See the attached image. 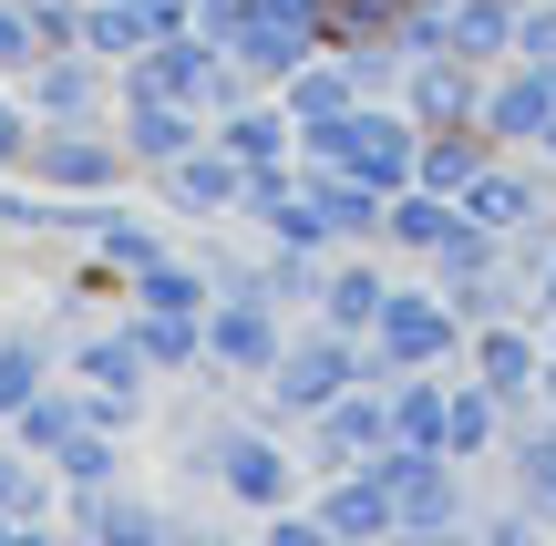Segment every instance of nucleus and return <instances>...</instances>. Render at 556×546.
I'll use <instances>...</instances> for the list:
<instances>
[{"mask_svg": "<svg viewBox=\"0 0 556 546\" xmlns=\"http://www.w3.org/2000/svg\"><path fill=\"white\" fill-rule=\"evenodd\" d=\"M351 382H371V341H361V330H330V320H299L289 351H278V371L258 382V412L299 433L309 412H330Z\"/></svg>", "mask_w": 556, "mask_h": 546, "instance_id": "obj_1", "label": "nucleus"}, {"mask_svg": "<svg viewBox=\"0 0 556 546\" xmlns=\"http://www.w3.org/2000/svg\"><path fill=\"white\" fill-rule=\"evenodd\" d=\"M361 341H371V382H392V371H454L464 361V309L433 279H392V300H381V320Z\"/></svg>", "mask_w": 556, "mask_h": 546, "instance_id": "obj_2", "label": "nucleus"}, {"mask_svg": "<svg viewBox=\"0 0 556 546\" xmlns=\"http://www.w3.org/2000/svg\"><path fill=\"white\" fill-rule=\"evenodd\" d=\"M299 485H309V465H299L289 423H268V412H227V423H217V495L238 516L299 506Z\"/></svg>", "mask_w": 556, "mask_h": 546, "instance_id": "obj_3", "label": "nucleus"}, {"mask_svg": "<svg viewBox=\"0 0 556 546\" xmlns=\"http://www.w3.org/2000/svg\"><path fill=\"white\" fill-rule=\"evenodd\" d=\"M289 309L268 300V289H217L206 300V371L197 382H217V392H258L268 371H278V351H289Z\"/></svg>", "mask_w": 556, "mask_h": 546, "instance_id": "obj_4", "label": "nucleus"}, {"mask_svg": "<svg viewBox=\"0 0 556 546\" xmlns=\"http://www.w3.org/2000/svg\"><path fill=\"white\" fill-rule=\"evenodd\" d=\"M21 176H31L41 196H124V186H135V155H124L114 114H93V124H41Z\"/></svg>", "mask_w": 556, "mask_h": 546, "instance_id": "obj_5", "label": "nucleus"}, {"mask_svg": "<svg viewBox=\"0 0 556 546\" xmlns=\"http://www.w3.org/2000/svg\"><path fill=\"white\" fill-rule=\"evenodd\" d=\"M144 186L165 196V217H197V227H248V196H258V165H248V155H227V144L206 135V144H186L176 165H155Z\"/></svg>", "mask_w": 556, "mask_h": 546, "instance_id": "obj_6", "label": "nucleus"}, {"mask_svg": "<svg viewBox=\"0 0 556 546\" xmlns=\"http://www.w3.org/2000/svg\"><path fill=\"white\" fill-rule=\"evenodd\" d=\"M464 371L484 392H505V412H536V382H546V320L536 309H495V320L464 330Z\"/></svg>", "mask_w": 556, "mask_h": 546, "instance_id": "obj_7", "label": "nucleus"}, {"mask_svg": "<svg viewBox=\"0 0 556 546\" xmlns=\"http://www.w3.org/2000/svg\"><path fill=\"white\" fill-rule=\"evenodd\" d=\"M381 444H392V403H381V382H351L330 412L299 423V465H309V485H319V474H340V465H371Z\"/></svg>", "mask_w": 556, "mask_h": 546, "instance_id": "obj_8", "label": "nucleus"}, {"mask_svg": "<svg viewBox=\"0 0 556 546\" xmlns=\"http://www.w3.org/2000/svg\"><path fill=\"white\" fill-rule=\"evenodd\" d=\"M309 506H319V526H330V546H381V536H402V495H392V474H381V465L319 474Z\"/></svg>", "mask_w": 556, "mask_h": 546, "instance_id": "obj_9", "label": "nucleus"}, {"mask_svg": "<svg viewBox=\"0 0 556 546\" xmlns=\"http://www.w3.org/2000/svg\"><path fill=\"white\" fill-rule=\"evenodd\" d=\"M464 217L495 227V238H526L536 217H556V176H546L536 155H516V144H505V155L484 165L475 186H464Z\"/></svg>", "mask_w": 556, "mask_h": 546, "instance_id": "obj_10", "label": "nucleus"}, {"mask_svg": "<svg viewBox=\"0 0 556 546\" xmlns=\"http://www.w3.org/2000/svg\"><path fill=\"white\" fill-rule=\"evenodd\" d=\"M484 135L516 144V155H536L556 135V73L546 62H495V73H484Z\"/></svg>", "mask_w": 556, "mask_h": 546, "instance_id": "obj_11", "label": "nucleus"}, {"mask_svg": "<svg viewBox=\"0 0 556 546\" xmlns=\"http://www.w3.org/2000/svg\"><path fill=\"white\" fill-rule=\"evenodd\" d=\"M217 41H227V52H238L248 73H258L268 93H278V82H289L299 62L319 52V21H299V11H268V0H238V11H227V31H217Z\"/></svg>", "mask_w": 556, "mask_h": 546, "instance_id": "obj_12", "label": "nucleus"}, {"mask_svg": "<svg viewBox=\"0 0 556 546\" xmlns=\"http://www.w3.org/2000/svg\"><path fill=\"white\" fill-rule=\"evenodd\" d=\"M21 93H31L41 124H93V114H114V62H93V52H41L31 73H21Z\"/></svg>", "mask_w": 556, "mask_h": 546, "instance_id": "obj_13", "label": "nucleus"}, {"mask_svg": "<svg viewBox=\"0 0 556 546\" xmlns=\"http://www.w3.org/2000/svg\"><path fill=\"white\" fill-rule=\"evenodd\" d=\"M114 135H124V155H135V176H155V165H176L186 144H206L217 124H206L197 103H176V93H124L114 103Z\"/></svg>", "mask_w": 556, "mask_h": 546, "instance_id": "obj_14", "label": "nucleus"}, {"mask_svg": "<svg viewBox=\"0 0 556 546\" xmlns=\"http://www.w3.org/2000/svg\"><path fill=\"white\" fill-rule=\"evenodd\" d=\"M484 73H495V62L413 52V73H402V103H413V124H484Z\"/></svg>", "mask_w": 556, "mask_h": 546, "instance_id": "obj_15", "label": "nucleus"}, {"mask_svg": "<svg viewBox=\"0 0 556 546\" xmlns=\"http://www.w3.org/2000/svg\"><path fill=\"white\" fill-rule=\"evenodd\" d=\"M62 526H73V536H103V546H155V536H176V516H165L155 495H135V474H124V485L62 495Z\"/></svg>", "mask_w": 556, "mask_h": 546, "instance_id": "obj_16", "label": "nucleus"}, {"mask_svg": "<svg viewBox=\"0 0 556 546\" xmlns=\"http://www.w3.org/2000/svg\"><path fill=\"white\" fill-rule=\"evenodd\" d=\"M454 227H464V196H443V186H392V196H381V258H433V247L443 238H454Z\"/></svg>", "mask_w": 556, "mask_h": 546, "instance_id": "obj_17", "label": "nucleus"}, {"mask_svg": "<svg viewBox=\"0 0 556 546\" xmlns=\"http://www.w3.org/2000/svg\"><path fill=\"white\" fill-rule=\"evenodd\" d=\"M505 485H516V506L536 516V526H556V412L536 403V412H516V433H505Z\"/></svg>", "mask_w": 556, "mask_h": 546, "instance_id": "obj_18", "label": "nucleus"}, {"mask_svg": "<svg viewBox=\"0 0 556 546\" xmlns=\"http://www.w3.org/2000/svg\"><path fill=\"white\" fill-rule=\"evenodd\" d=\"M381 300H392V268H381V247H330V279H319V309H309V320H330V330H371Z\"/></svg>", "mask_w": 556, "mask_h": 546, "instance_id": "obj_19", "label": "nucleus"}, {"mask_svg": "<svg viewBox=\"0 0 556 546\" xmlns=\"http://www.w3.org/2000/svg\"><path fill=\"white\" fill-rule=\"evenodd\" d=\"M505 433H516V412H505V392H484L475 371L454 361V403H443V454L454 465H495Z\"/></svg>", "mask_w": 556, "mask_h": 546, "instance_id": "obj_20", "label": "nucleus"}, {"mask_svg": "<svg viewBox=\"0 0 556 546\" xmlns=\"http://www.w3.org/2000/svg\"><path fill=\"white\" fill-rule=\"evenodd\" d=\"M62 351H73V330H62V320H21V330H0V423H11V412L31 403L41 382H62Z\"/></svg>", "mask_w": 556, "mask_h": 546, "instance_id": "obj_21", "label": "nucleus"}, {"mask_svg": "<svg viewBox=\"0 0 556 546\" xmlns=\"http://www.w3.org/2000/svg\"><path fill=\"white\" fill-rule=\"evenodd\" d=\"M165 247H176V238H165L155 217H135L124 196H93V227H83V258H93V268H114V279H135V268H155Z\"/></svg>", "mask_w": 556, "mask_h": 546, "instance_id": "obj_22", "label": "nucleus"}, {"mask_svg": "<svg viewBox=\"0 0 556 546\" xmlns=\"http://www.w3.org/2000/svg\"><path fill=\"white\" fill-rule=\"evenodd\" d=\"M278 103H289V124H299V135H309V124H340V114L361 103V73H351V62L330 52V41H319V52L299 62L289 82H278Z\"/></svg>", "mask_w": 556, "mask_h": 546, "instance_id": "obj_23", "label": "nucleus"}, {"mask_svg": "<svg viewBox=\"0 0 556 546\" xmlns=\"http://www.w3.org/2000/svg\"><path fill=\"white\" fill-rule=\"evenodd\" d=\"M217 144H227V155H248V165H289L299 155V124H289V103H278V93H248V103H227V114H217Z\"/></svg>", "mask_w": 556, "mask_h": 546, "instance_id": "obj_24", "label": "nucleus"}, {"mask_svg": "<svg viewBox=\"0 0 556 546\" xmlns=\"http://www.w3.org/2000/svg\"><path fill=\"white\" fill-rule=\"evenodd\" d=\"M495 155H505V144L484 135V124H422V165H413V176L443 186V196H464V186H475Z\"/></svg>", "mask_w": 556, "mask_h": 546, "instance_id": "obj_25", "label": "nucleus"}, {"mask_svg": "<svg viewBox=\"0 0 556 546\" xmlns=\"http://www.w3.org/2000/svg\"><path fill=\"white\" fill-rule=\"evenodd\" d=\"M516 11H526V0H454V11H443V52L516 62Z\"/></svg>", "mask_w": 556, "mask_h": 546, "instance_id": "obj_26", "label": "nucleus"}, {"mask_svg": "<svg viewBox=\"0 0 556 546\" xmlns=\"http://www.w3.org/2000/svg\"><path fill=\"white\" fill-rule=\"evenodd\" d=\"M381 403H392V444H443L454 371H392V382H381Z\"/></svg>", "mask_w": 556, "mask_h": 546, "instance_id": "obj_27", "label": "nucleus"}, {"mask_svg": "<svg viewBox=\"0 0 556 546\" xmlns=\"http://www.w3.org/2000/svg\"><path fill=\"white\" fill-rule=\"evenodd\" d=\"M52 474H62V495H93V485H124V474H135V433H103V423H83L73 444L52 454Z\"/></svg>", "mask_w": 556, "mask_h": 546, "instance_id": "obj_28", "label": "nucleus"}, {"mask_svg": "<svg viewBox=\"0 0 556 546\" xmlns=\"http://www.w3.org/2000/svg\"><path fill=\"white\" fill-rule=\"evenodd\" d=\"M124 300H135V309H206V300H217V279H206L197 247H165L155 268H135V279H124Z\"/></svg>", "mask_w": 556, "mask_h": 546, "instance_id": "obj_29", "label": "nucleus"}, {"mask_svg": "<svg viewBox=\"0 0 556 546\" xmlns=\"http://www.w3.org/2000/svg\"><path fill=\"white\" fill-rule=\"evenodd\" d=\"M31 135H41L31 93H21V73H0V176H21V155H31Z\"/></svg>", "mask_w": 556, "mask_h": 546, "instance_id": "obj_30", "label": "nucleus"}, {"mask_svg": "<svg viewBox=\"0 0 556 546\" xmlns=\"http://www.w3.org/2000/svg\"><path fill=\"white\" fill-rule=\"evenodd\" d=\"M41 62V21H31V0H0V73H31Z\"/></svg>", "mask_w": 556, "mask_h": 546, "instance_id": "obj_31", "label": "nucleus"}, {"mask_svg": "<svg viewBox=\"0 0 556 546\" xmlns=\"http://www.w3.org/2000/svg\"><path fill=\"white\" fill-rule=\"evenodd\" d=\"M516 62H546L556 73V0H526L516 11Z\"/></svg>", "mask_w": 556, "mask_h": 546, "instance_id": "obj_32", "label": "nucleus"}, {"mask_svg": "<svg viewBox=\"0 0 556 546\" xmlns=\"http://www.w3.org/2000/svg\"><path fill=\"white\" fill-rule=\"evenodd\" d=\"M536 403H546V412H556V351H546V382H536Z\"/></svg>", "mask_w": 556, "mask_h": 546, "instance_id": "obj_33", "label": "nucleus"}]
</instances>
